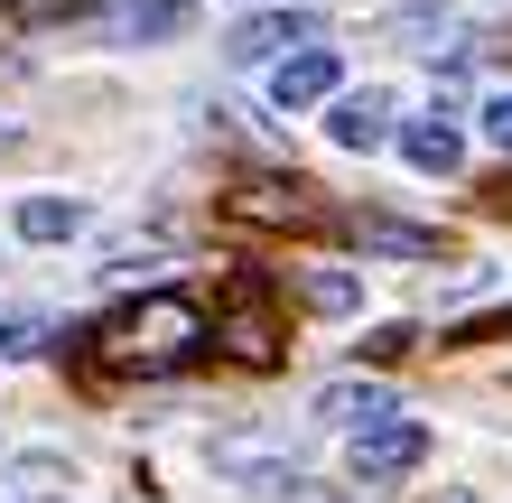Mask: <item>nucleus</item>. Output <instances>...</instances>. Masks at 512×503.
Here are the masks:
<instances>
[{"label":"nucleus","instance_id":"1","mask_svg":"<svg viewBox=\"0 0 512 503\" xmlns=\"http://www.w3.org/2000/svg\"><path fill=\"white\" fill-rule=\"evenodd\" d=\"M94 345H103V364H122V373H168V364H187L196 345H215V327H205V308L187 289H149V299L103 317Z\"/></svg>","mask_w":512,"mask_h":503},{"label":"nucleus","instance_id":"2","mask_svg":"<svg viewBox=\"0 0 512 503\" xmlns=\"http://www.w3.org/2000/svg\"><path fill=\"white\" fill-rule=\"evenodd\" d=\"M215 345L233 354V364H280V317H270V299L252 280H233V299H224V317H215Z\"/></svg>","mask_w":512,"mask_h":503},{"label":"nucleus","instance_id":"3","mask_svg":"<svg viewBox=\"0 0 512 503\" xmlns=\"http://www.w3.org/2000/svg\"><path fill=\"white\" fill-rule=\"evenodd\" d=\"M243 224H280V233H308V224H326V196L317 187H298V177H243V187L224 196Z\"/></svg>","mask_w":512,"mask_h":503},{"label":"nucleus","instance_id":"4","mask_svg":"<svg viewBox=\"0 0 512 503\" xmlns=\"http://www.w3.org/2000/svg\"><path fill=\"white\" fill-rule=\"evenodd\" d=\"M317 38H326V28H317L308 10H261V19H243V28H233V66H270V56L289 66V47L308 56Z\"/></svg>","mask_w":512,"mask_h":503},{"label":"nucleus","instance_id":"5","mask_svg":"<svg viewBox=\"0 0 512 503\" xmlns=\"http://www.w3.org/2000/svg\"><path fill=\"white\" fill-rule=\"evenodd\" d=\"M429 457V429L419 420H373V429H354V476H410V466Z\"/></svg>","mask_w":512,"mask_h":503},{"label":"nucleus","instance_id":"6","mask_svg":"<svg viewBox=\"0 0 512 503\" xmlns=\"http://www.w3.org/2000/svg\"><path fill=\"white\" fill-rule=\"evenodd\" d=\"M336 94V47H308V56H289L280 75H270V103L298 112V103H326Z\"/></svg>","mask_w":512,"mask_h":503},{"label":"nucleus","instance_id":"7","mask_svg":"<svg viewBox=\"0 0 512 503\" xmlns=\"http://www.w3.org/2000/svg\"><path fill=\"white\" fill-rule=\"evenodd\" d=\"M354 243H364V252H401V261H438V252H447V233L401 224V215H354Z\"/></svg>","mask_w":512,"mask_h":503},{"label":"nucleus","instance_id":"8","mask_svg":"<svg viewBox=\"0 0 512 503\" xmlns=\"http://www.w3.org/2000/svg\"><path fill=\"white\" fill-rule=\"evenodd\" d=\"M317 420L373 429V420H391V392H382V382H326V392H317Z\"/></svg>","mask_w":512,"mask_h":503},{"label":"nucleus","instance_id":"9","mask_svg":"<svg viewBox=\"0 0 512 503\" xmlns=\"http://www.w3.org/2000/svg\"><path fill=\"white\" fill-rule=\"evenodd\" d=\"M382 122H391V103H382V94H345L336 112H326L336 150H382Z\"/></svg>","mask_w":512,"mask_h":503},{"label":"nucleus","instance_id":"10","mask_svg":"<svg viewBox=\"0 0 512 503\" xmlns=\"http://www.w3.org/2000/svg\"><path fill=\"white\" fill-rule=\"evenodd\" d=\"M401 159H410V168H429V177H447V168L466 159V140H457V122H438V112H429V122H410V131H401Z\"/></svg>","mask_w":512,"mask_h":503},{"label":"nucleus","instance_id":"11","mask_svg":"<svg viewBox=\"0 0 512 503\" xmlns=\"http://www.w3.org/2000/svg\"><path fill=\"white\" fill-rule=\"evenodd\" d=\"M19 233H28V243H66V233H84V205L75 196H28L19 205Z\"/></svg>","mask_w":512,"mask_h":503},{"label":"nucleus","instance_id":"12","mask_svg":"<svg viewBox=\"0 0 512 503\" xmlns=\"http://www.w3.org/2000/svg\"><path fill=\"white\" fill-rule=\"evenodd\" d=\"M298 299H308L317 317H354L364 308V280L354 271H298Z\"/></svg>","mask_w":512,"mask_h":503},{"label":"nucleus","instance_id":"13","mask_svg":"<svg viewBox=\"0 0 512 503\" xmlns=\"http://www.w3.org/2000/svg\"><path fill=\"white\" fill-rule=\"evenodd\" d=\"M47 345V317L38 308H0V354H38Z\"/></svg>","mask_w":512,"mask_h":503},{"label":"nucleus","instance_id":"14","mask_svg":"<svg viewBox=\"0 0 512 503\" xmlns=\"http://www.w3.org/2000/svg\"><path fill=\"white\" fill-rule=\"evenodd\" d=\"M410 345H419V327H373V336H364V354H373V364H401Z\"/></svg>","mask_w":512,"mask_h":503},{"label":"nucleus","instance_id":"15","mask_svg":"<svg viewBox=\"0 0 512 503\" xmlns=\"http://www.w3.org/2000/svg\"><path fill=\"white\" fill-rule=\"evenodd\" d=\"M485 140H494V150H512V94L485 103Z\"/></svg>","mask_w":512,"mask_h":503},{"label":"nucleus","instance_id":"16","mask_svg":"<svg viewBox=\"0 0 512 503\" xmlns=\"http://www.w3.org/2000/svg\"><path fill=\"white\" fill-rule=\"evenodd\" d=\"M494 336H512V308H503V317H475V327H466V345H494Z\"/></svg>","mask_w":512,"mask_h":503}]
</instances>
